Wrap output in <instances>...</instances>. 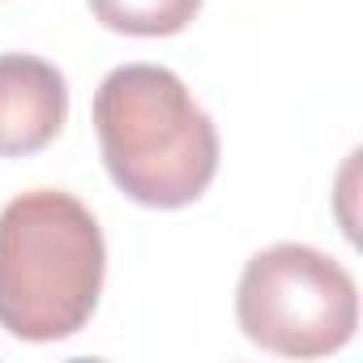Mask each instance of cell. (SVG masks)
Masks as SVG:
<instances>
[{
    "label": "cell",
    "mask_w": 363,
    "mask_h": 363,
    "mask_svg": "<svg viewBox=\"0 0 363 363\" xmlns=\"http://www.w3.org/2000/svg\"><path fill=\"white\" fill-rule=\"evenodd\" d=\"M94 133L116 189L150 210L193 206L218 175V128L162 65H124L94 90Z\"/></svg>",
    "instance_id": "1"
},
{
    "label": "cell",
    "mask_w": 363,
    "mask_h": 363,
    "mask_svg": "<svg viewBox=\"0 0 363 363\" xmlns=\"http://www.w3.org/2000/svg\"><path fill=\"white\" fill-rule=\"evenodd\" d=\"M107 244L99 218L60 189H35L0 210V329L60 342L99 308Z\"/></svg>",
    "instance_id": "2"
},
{
    "label": "cell",
    "mask_w": 363,
    "mask_h": 363,
    "mask_svg": "<svg viewBox=\"0 0 363 363\" xmlns=\"http://www.w3.org/2000/svg\"><path fill=\"white\" fill-rule=\"evenodd\" d=\"M235 316L252 346L286 359H320L354 337L359 286L320 248L274 244L244 265Z\"/></svg>",
    "instance_id": "3"
},
{
    "label": "cell",
    "mask_w": 363,
    "mask_h": 363,
    "mask_svg": "<svg viewBox=\"0 0 363 363\" xmlns=\"http://www.w3.org/2000/svg\"><path fill=\"white\" fill-rule=\"evenodd\" d=\"M69 120V86L56 65L26 52L0 56V158H26Z\"/></svg>",
    "instance_id": "4"
},
{
    "label": "cell",
    "mask_w": 363,
    "mask_h": 363,
    "mask_svg": "<svg viewBox=\"0 0 363 363\" xmlns=\"http://www.w3.org/2000/svg\"><path fill=\"white\" fill-rule=\"evenodd\" d=\"M90 13L116 35L167 39L201 13V0H90Z\"/></svg>",
    "instance_id": "5"
}]
</instances>
